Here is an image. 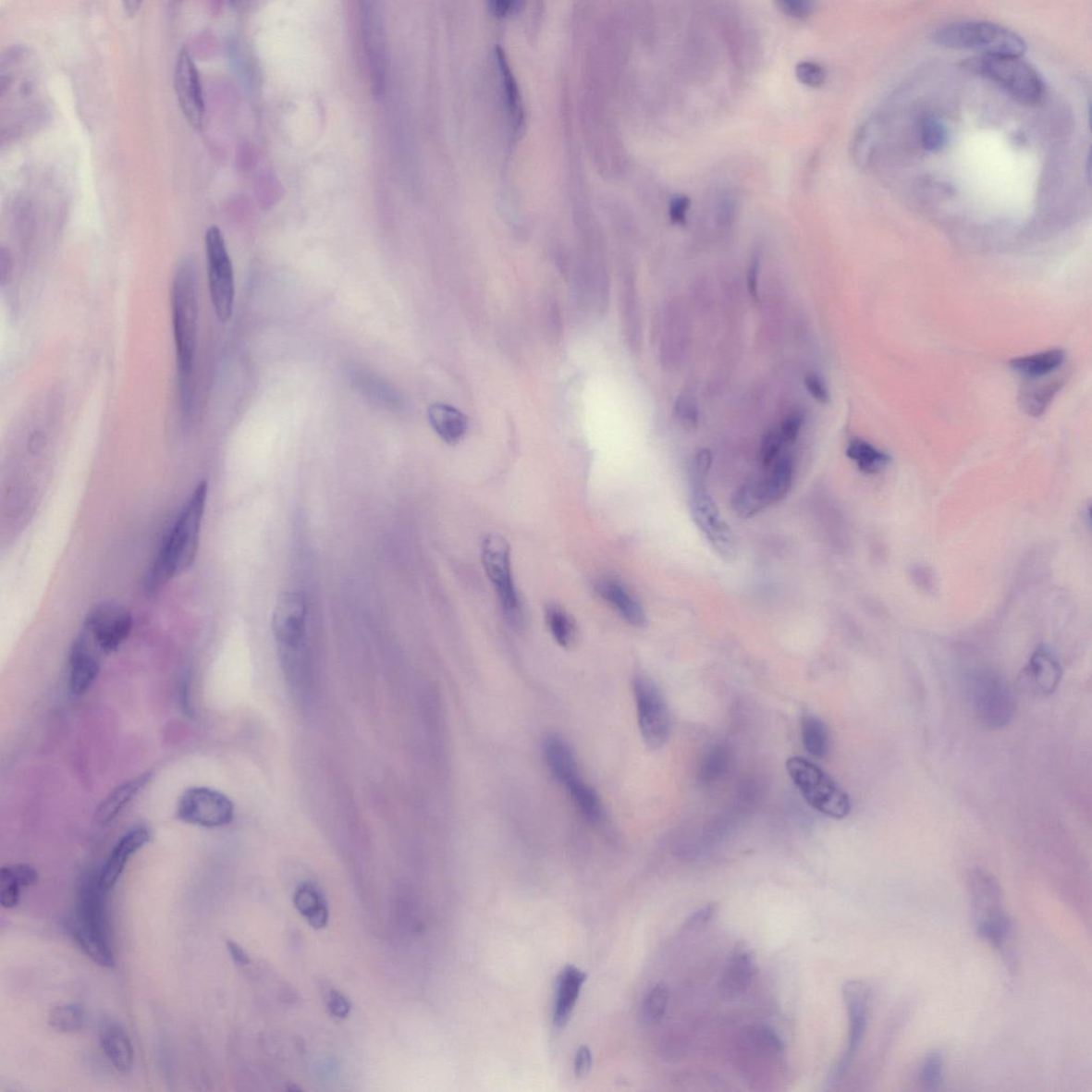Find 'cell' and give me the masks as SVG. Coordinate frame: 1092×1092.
<instances>
[{
  "label": "cell",
  "instance_id": "cell-1",
  "mask_svg": "<svg viewBox=\"0 0 1092 1092\" xmlns=\"http://www.w3.org/2000/svg\"><path fill=\"white\" fill-rule=\"evenodd\" d=\"M208 485L199 483L166 534L145 576L144 589L155 595L178 576L188 571L197 559L202 525L205 516Z\"/></svg>",
  "mask_w": 1092,
  "mask_h": 1092
},
{
  "label": "cell",
  "instance_id": "cell-2",
  "mask_svg": "<svg viewBox=\"0 0 1092 1092\" xmlns=\"http://www.w3.org/2000/svg\"><path fill=\"white\" fill-rule=\"evenodd\" d=\"M171 310L180 411L188 419L193 402V371L199 324L198 270L190 260L180 263L173 276Z\"/></svg>",
  "mask_w": 1092,
  "mask_h": 1092
},
{
  "label": "cell",
  "instance_id": "cell-3",
  "mask_svg": "<svg viewBox=\"0 0 1092 1092\" xmlns=\"http://www.w3.org/2000/svg\"><path fill=\"white\" fill-rule=\"evenodd\" d=\"M971 919L976 934L1000 951L1008 964L1013 965L1012 940L1014 925L1006 914L1003 890L989 872L977 868L969 877Z\"/></svg>",
  "mask_w": 1092,
  "mask_h": 1092
},
{
  "label": "cell",
  "instance_id": "cell-4",
  "mask_svg": "<svg viewBox=\"0 0 1092 1092\" xmlns=\"http://www.w3.org/2000/svg\"><path fill=\"white\" fill-rule=\"evenodd\" d=\"M938 45L972 50L983 55L1017 57L1026 52V43L1019 34L1004 26L980 20H965L938 28L933 33Z\"/></svg>",
  "mask_w": 1092,
  "mask_h": 1092
},
{
  "label": "cell",
  "instance_id": "cell-5",
  "mask_svg": "<svg viewBox=\"0 0 1092 1092\" xmlns=\"http://www.w3.org/2000/svg\"><path fill=\"white\" fill-rule=\"evenodd\" d=\"M963 67L972 73L998 82L1022 103L1032 105L1045 95L1046 87L1041 76L1020 58L982 55L964 61Z\"/></svg>",
  "mask_w": 1092,
  "mask_h": 1092
},
{
  "label": "cell",
  "instance_id": "cell-6",
  "mask_svg": "<svg viewBox=\"0 0 1092 1092\" xmlns=\"http://www.w3.org/2000/svg\"><path fill=\"white\" fill-rule=\"evenodd\" d=\"M786 769L805 802L823 816L843 819L852 811L851 798L833 779L804 757H791Z\"/></svg>",
  "mask_w": 1092,
  "mask_h": 1092
},
{
  "label": "cell",
  "instance_id": "cell-7",
  "mask_svg": "<svg viewBox=\"0 0 1092 1092\" xmlns=\"http://www.w3.org/2000/svg\"><path fill=\"white\" fill-rule=\"evenodd\" d=\"M208 287L215 316L228 322L233 315L235 280L231 257L228 255L224 234L213 226L205 235Z\"/></svg>",
  "mask_w": 1092,
  "mask_h": 1092
},
{
  "label": "cell",
  "instance_id": "cell-8",
  "mask_svg": "<svg viewBox=\"0 0 1092 1092\" xmlns=\"http://www.w3.org/2000/svg\"><path fill=\"white\" fill-rule=\"evenodd\" d=\"M970 695L974 712L986 727L997 730L1010 725L1017 702L1004 678L994 672L977 674L970 683Z\"/></svg>",
  "mask_w": 1092,
  "mask_h": 1092
},
{
  "label": "cell",
  "instance_id": "cell-9",
  "mask_svg": "<svg viewBox=\"0 0 1092 1092\" xmlns=\"http://www.w3.org/2000/svg\"><path fill=\"white\" fill-rule=\"evenodd\" d=\"M482 560L485 571L497 590L507 620L513 625L519 624L521 603L513 581L510 546L502 535H486L482 545Z\"/></svg>",
  "mask_w": 1092,
  "mask_h": 1092
},
{
  "label": "cell",
  "instance_id": "cell-10",
  "mask_svg": "<svg viewBox=\"0 0 1092 1092\" xmlns=\"http://www.w3.org/2000/svg\"><path fill=\"white\" fill-rule=\"evenodd\" d=\"M640 734L646 746L656 750L669 740L671 722L669 709L662 692L654 681L638 676L632 681Z\"/></svg>",
  "mask_w": 1092,
  "mask_h": 1092
},
{
  "label": "cell",
  "instance_id": "cell-11",
  "mask_svg": "<svg viewBox=\"0 0 1092 1092\" xmlns=\"http://www.w3.org/2000/svg\"><path fill=\"white\" fill-rule=\"evenodd\" d=\"M178 817L186 824L218 828L232 822L234 804L231 799L219 791L191 788L179 798Z\"/></svg>",
  "mask_w": 1092,
  "mask_h": 1092
},
{
  "label": "cell",
  "instance_id": "cell-12",
  "mask_svg": "<svg viewBox=\"0 0 1092 1092\" xmlns=\"http://www.w3.org/2000/svg\"><path fill=\"white\" fill-rule=\"evenodd\" d=\"M130 611L113 602L97 605L85 618L82 631L92 637L105 656L116 652L133 631Z\"/></svg>",
  "mask_w": 1092,
  "mask_h": 1092
},
{
  "label": "cell",
  "instance_id": "cell-13",
  "mask_svg": "<svg viewBox=\"0 0 1092 1092\" xmlns=\"http://www.w3.org/2000/svg\"><path fill=\"white\" fill-rule=\"evenodd\" d=\"M706 486V484L692 485L691 509L694 523L716 552L723 558L732 559L736 554L734 534L721 518L718 507Z\"/></svg>",
  "mask_w": 1092,
  "mask_h": 1092
},
{
  "label": "cell",
  "instance_id": "cell-14",
  "mask_svg": "<svg viewBox=\"0 0 1092 1092\" xmlns=\"http://www.w3.org/2000/svg\"><path fill=\"white\" fill-rule=\"evenodd\" d=\"M843 998L850 1019V1038L846 1052L834 1073V1080L841 1079L850 1069L853 1057L864 1040L868 1024L872 988L864 980H848L843 986Z\"/></svg>",
  "mask_w": 1092,
  "mask_h": 1092
},
{
  "label": "cell",
  "instance_id": "cell-15",
  "mask_svg": "<svg viewBox=\"0 0 1092 1092\" xmlns=\"http://www.w3.org/2000/svg\"><path fill=\"white\" fill-rule=\"evenodd\" d=\"M174 89L188 122L201 129L203 124L205 104L203 89L196 64L187 48L179 51L174 67Z\"/></svg>",
  "mask_w": 1092,
  "mask_h": 1092
},
{
  "label": "cell",
  "instance_id": "cell-16",
  "mask_svg": "<svg viewBox=\"0 0 1092 1092\" xmlns=\"http://www.w3.org/2000/svg\"><path fill=\"white\" fill-rule=\"evenodd\" d=\"M307 605L297 593H285L277 600L274 613L273 630L277 644L285 654L299 653L305 638Z\"/></svg>",
  "mask_w": 1092,
  "mask_h": 1092
},
{
  "label": "cell",
  "instance_id": "cell-17",
  "mask_svg": "<svg viewBox=\"0 0 1092 1092\" xmlns=\"http://www.w3.org/2000/svg\"><path fill=\"white\" fill-rule=\"evenodd\" d=\"M103 656H106L86 632H80L69 652L68 686L74 695L90 690L99 677Z\"/></svg>",
  "mask_w": 1092,
  "mask_h": 1092
},
{
  "label": "cell",
  "instance_id": "cell-18",
  "mask_svg": "<svg viewBox=\"0 0 1092 1092\" xmlns=\"http://www.w3.org/2000/svg\"><path fill=\"white\" fill-rule=\"evenodd\" d=\"M150 840L151 831L149 828L143 825H138L131 828V829L117 840L99 876L100 885L104 891L108 892L109 890L116 886L129 860L137 852L141 851L143 846L147 845Z\"/></svg>",
  "mask_w": 1092,
  "mask_h": 1092
},
{
  "label": "cell",
  "instance_id": "cell-19",
  "mask_svg": "<svg viewBox=\"0 0 1092 1092\" xmlns=\"http://www.w3.org/2000/svg\"><path fill=\"white\" fill-rule=\"evenodd\" d=\"M544 756L549 773L567 791L583 780L574 751L562 736L551 734L546 737Z\"/></svg>",
  "mask_w": 1092,
  "mask_h": 1092
},
{
  "label": "cell",
  "instance_id": "cell-20",
  "mask_svg": "<svg viewBox=\"0 0 1092 1092\" xmlns=\"http://www.w3.org/2000/svg\"><path fill=\"white\" fill-rule=\"evenodd\" d=\"M755 960L753 952L737 949L729 958L720 979V991L727 999H737L745 993L755 975Z\"/></svg>",
  "mask_w": 1092,
  "mask_h": 1092
},
{
  "label": "cell",
  "instance_id": "cell-21",
  "mask_svg": "<svg viewBox=\"0 0 1092 1092\" xmlns=\"http://www.w3.org/2000/svg\"><path fill=\"white\" fill-rule=\"evenodd\" d=\"M100 1042L104 1053L117 1071L128 1074L133 1069L134 1048L120 1024L110 1019L104 1021L100 1027Z\"/></svg>",
  "mask_w": 1092,
  "mask_h": 1092
},
{
  "label": "cell",
  "instance_id": "cell-22",
  "mask_svg": "<svg viewBox=\"0 0 1092 1092\" xmlns=\"http://www.w3.org/2000/svg\"><path fill=\"white\" fill-rule=\"evenodd\" d=\"M1025 677L1036 693L1045 695L1053 693L1061 679L1059 659L1051 650L1041 646L1029 659Z\"/></svg>",
  "mask_w": 1092,
  "mask_h": 1092
},
{
  "label": "cell",
  "instance_id": "cell-23",
  "mask_svg": "<svg viewBox=\"0 0 1092 1092\" xmlns=\"http://www.w3.org/2000/svg\"><path fill=\"white\" fill-rule=\"evenodd\" d=\"M586 979V974L573 965L566 966L565 970L560 973L558 987H556L553 1012L555 1026L563 1027L567 1025L570 1018H571L577 999L580 997L582 988L585 984Z\"/></svg>",
  "mask_w": 1092,
  "mask_h": 1092
},
{
  "label": "cell",
  "instance_id": "cell-24",
  "mask_svg": "<svg viewBox=\"0 0 1092 1092\" xmlns=\"http://www.w3.org/2000/svg\"><path fill=\"white\" fill-rule=\"evenodd\" d=\"M596 590L602 599L607 601L626 622L636 628L645 625L646 616L642 604L623 583L607 579L597 583Z\"/></svg>",
  "mask_w": 1092,
  "mask_h": 1092
},
{
  "label": "cell",
  "instance_id": "cell-25",
  "mask_svg": "<svg viewBox=\"0 0 1092 1092\" xmlns=\"http://www.w3.org/2000/svg\"><path fill=\"white\" fill-rule=\"evenodd\" d=\"M428 420L435 433L449 445L460 442L467 434V416L453 406L434 403L428 409Z\"/></svg>",
  "mask_w": 1092,
  "mask_h": 1092
},
{
  "label": "cell",
  "instance_id": "cell-26",
  "mask_svg": "<svg viewBox=\"0 0 1092 1092\" xmlns=\"http://www.w3.org/2000/svg\"><path fill=\"white\" fill-rule=\"evenodd\" d=\"M39 875L27 865H6L0 869V905L5 909L18 906L23 888L36 885Z\"/></svg>",
  "mask_w": 1092,
  "mask_h": 1092
},
{
  "label": "cell",
  "instance_id": "cell-27",
  "mask_svg": "<svg viewBox=\"0 0 1092 1092\" xmlns=\"http://www.w3.org/2000/svg\"><path fill=\"white\" fill-rule=\"evenodd\" d=\"M152 780V774L144 773L139 777L117 786L96 811V820L102 825H107L119 816L128 804L141 792Z\"/></svg>",
  "mask_w": 1092,
  "mask_h": 1092
},
{
  "label": "cell",
  "instance_id": "cell-28",
  "mask_svg": "<svg viewBox=\"0 0 1092 1092\" xmlns=\"http://www.w3.org/2000/svg\"><path fill=\"white\" fill-rule=\"evenodd\" d=\"M761 478L749 480L735 492L732 507L737 516L742 519L754 518L771 506Z\"/></svg>",
  "mask_w": 1092,
  "mask_h": 1092
},
{
  "label": "cell",
  "instance_id": "cell-29",
  "mask_svg": "<svg viewBox=\"0 0 1092 1092\" xmlns=\"http://www.w3.org/2000/svg\"><path fill=\"white\" fill-rule=\"evenodd\" d=\"M1065 351L1054 350L1034 354V356L1013 359L1010 362V365L1014 372L1026 378L1038 379L1056 371L1065 361Z\"/></svg>",
  "mask_w": 1092,
  "mask_h": 1092
},
{
  "label": "cell",
  "instance_id": "cell-30",
  "mask_svg": "<svg viewBox=\"0 0 1092 1092\" xmlns=\"http://www.w3.org/2000/svg\"><path fill=\"white\" fill-rule=\"evenodd\" d=\"M295 905L307 917L311 926L320 929L328 923L329 911L322 893L312 883H304L297 890Z\"/></svg>",
  "mask_w": 1092,
  "mask_h": 1092
},
{
  "label": "cell",
  "instance_id": "cell-31",
  "mask_svg": "<svg viewBox=\"0 0 1092 1092\" xmlns=\"http://www.w3.org/2000/svg\"><path fill=\"white\" fill-rule=\"evenodd\" d=\"M847 457L851 459L861 472L866 474H876L882 470H885L889 463L891 462V457L874 445L865 440L853 439L846 450Z\"/></svg>",
  "mask_w": 1092,
  "mask_h": 1092
},
{
  "label": "cell",
  "instance_id": "cell-32",
  "mask_svg": "<svg viewBox=\"0 0 1092 1092\" xmlns=\"http://www.w3.org/2000/svg\"><path fill=\"white\" fill-rule=\"evenodd\" d=\"M771 470L763 476L765 489H767L769 502L775 505L781 502L788 496L792 479H794V464L791 459L783 457L771 465Z\"/></svg>",
  "mask_w": 1092,
  "mask_h": 1092
},
{
  "label": "cell",
  "instance_id": "cell-33",
  "mask_svg": "<svg viewBox=\"0 0 1092 1092\" xmlns=\"http://www.w3.org/2000/svg\"><path fill=\"white\" fill-rule=\"evenodd\" d=\"M1062 386L1063 381L1061 379L1052 380L1047 384L1025 386L1020 394L1022 409L1031 416L1042 415Z\"/></svg>",
  "mask_w": 1092,
  "mask_h": 1092
},
{
  "label": "cell",
  "instance_id": "cell-34",
  "mask_svg": "<svg viewBox=\"0 0 1092 1092\" xmlns=\"http://www.w3.org/2000/svg\"><path fill=\"white\" fill-rule=\"evenodd\" d=\"M804 747L810 755L822 760L829 753L830 737L826 723L816 716H804L802 722Z\"/></svg>",
  "mask_w": 1092,
  "mask_h": 1092
},
{
  "label": "cell",
  "instance_id": "cell-35",
  "mask_svg": "<svg viewBox=\"0 0 1092 1092\" xmlns=\"http://www.w3.org/2000/svg\"><path fill=\"white\" fill-rule=\"evenodd\" d=\"M546 620L552 636L562 648H569L576 637V625L573 618L558 605H548L546 609Z\"/></svg>",
  "mask_w": 1092,
  "mask_h": 1092
},
{
  "label": "cell",
  "instance_id": "cell-36",
  "mask_svg": "<svg viewBox=\"0 0 1092 1092\" xmlns=\"http://www.w3.org/2000/svg\"><path fill=\"white\" fill-rule=\"evenodd\" d=\"M577 809L588 822L599 823L603 817L601 799L595 789L582 780L567 791Z\"/></svg>",
  "mask_w": 1092,
  "mask_h": 1092
},
{
  "label": "cell",
  "instance_id": "cell-37",
  "mask_svg": "<svg viewBox=\"0 0 1092 1092\" xmlns=\"http://www.w3.org/2000/svg\"><path fill=\"white\" fill-rule=\"evenodd\" d=\"M48 1025L59 1033L80 1032L85 1026V1012L76 1004L55 1007L48 1015Z\"/></svg>",
  "mask_w": 1092,
  "mask_h": 1092
},
{
  "label": "cell",
  "instance_id": "cell-38",
  "mask_svg": "<svg viewBox=\"0 0 1092 1092\" xmlns=\"http://www.w3.org/2000/svg\"><path fill=\"white\" fill-rule=\"evenodd\" d=\"M730 764V754L727 748L715 747L706 755L699 770V782L702 785H711L726 773Z\"/></svg>",
  "mask_w": 1092,
  "mask_h": 1092
},
{
  "label": "cell",
  "instance_id": "cell-39",
  "mask_svg": "<svg viewBox=\"0 0 1092 1092\" xmlns=\"http://www.w3.org/2000/svg\"><path fill=\"white\" fill-rule=\"evenodd\" d=\"M669 990L664 984H657L646 993L643 1005L644 1018L650 1025L659 1024L665 1017L669 1004Z\"/></svg>",
  "mask_w": 1092,
  "mask_h": 1092
},
{
  "label": "cell",
  "instance_id": "cell-40",
  "mask_svg": "<svg viewBox=\"0 0 1092 1092\" xmlns=\"http://www.w3.org/2000/svg\"><path fill=\"white\" fill-rule=\"evenodd\" d=\"M948 129L937 117H925L921 125V139L925 149L940 151L948 142Z\"/></svg>",
  "mask_w": 1092,
  "mask_h": 1092
},
{
  "label": "cell",
  "instance_id": "cell-41",
  "mask_svg": "<svg viewBox=\"0 0 1092 1092\" xmlns=\"http://www.w3.org/2000/svg\"><path fill=\"white\" fill-rule=\"evenodd\" d=\"M944 1056L941 1051H931L924 1061L922 1083L928 1090H938L943 1083Z\"/></svg>",
  "mask_w": 1092,
  "mask_h": 1092
},
{
  "label": "cell",
  "instance_id": "cell-42",
  "mask_svg": "<svg viewBox=\"0 0 1092 1092\" xmlns=\"http://www.w3.org/2000/svg\"><path fill=\"white\" fill-rule=\"evenodd\" d=\"M796 76L804 86L820 87L826 81L827 72L817 62L802 61L796 67Z\"/></svg>",
  "mask_w": 1092,
  "mask_h": 1092
},
{
  "label": "cell",
  "instance_id": "cell-43",
  "mask_svg": "<svg viewBox=\"0 0 1092 1092\" xmlns=\"http://www.w3.org/2000/svg\"><path fill=\"white\" fill-rule=\"evenodd\" d=\"M783 445L779 430H769L765 434L760 449L761 462L764 467L770 468L778 460Z\"/></svg>",
  "mask_w": 1092,
  "mask_h": 1092
},
{
  "label": "cell",
  "instance_id": "cell-44",
  "mask_svg": "<svg viewBox=\"0 0 1092 1092\" xmlns=\"http://www.w3.org/2000/svg\"><path fill=\"white\" fill-rule=\"evenodd\" d=\"M497 53V58H498L499 64H500V69H502V72H503L505 86H506L508 97H509L511 109L514 111V114H516V116H519L520 115V111H519L520 110V95H519V92H518L517 83H516V81H514V80L512 78L509 66H508V62L505 57V53L503 52L502 48H500L498 46Z\"/></svg>",
  "mask_w": 1092,
  "mask_h": 1092
},
{
  "label": "cell",
  "instance_id": "cell-45",
  "mask_svg": "<svg viewBox=\"0 0 1092 1092\" xmlns=\"http://www.w3.org/2000/svg\"><path fill=\"white\" fill-rule=\"evenodd\" d=\"M712 467V455L708 449H701L694 457L692 468L691 484H706L709 470Z\"/></svg>",
  "mask_w": 1092,
  "mask_h": 1092
},
{
  "label": "cell",
  "instance_id": "cell-46",
  "mask_svg": "<svg viewBox=\"0 0 1092 1092\" xmlns=\"http://www.w3.org/2000/svg\"><path fill=\"white\" fill-rule=\"evenodd\" d=\"M778 6L786 16L794 18H808L814 10V4L805 0H782Z\"/></svg>",
  "mask_w": 1092,
  "mask_h": 1092
},
{
  "label": "cell",
  "instance_id": "cell-47",
  "mask_svg": "<svg viewBox=\"0 0 1092 1092\" xmlns=\"http://www.w3.org/2000/svg\"><path fill=\"white\" fill-rule=\"evenodd\" d=\"M679 419L686 429H693L698 423V411L694 402L681 399L677 405Z\"/></svg>",
  "mask_w": 1092,
  "mask_h": 1092
},
{
  "label": "cell",
  "instance_id": "cell-48",
  "mask_svg": "<svg viewBox=\"0 0 1092 1092\" xmlns=\"http://www.w3.org/2000/svg\"><path fill=\"white\" fill-rule=\"evenodd\" d=\"M804 386L812 398L820 403H828L830 400V394L822 378L817 374H808L804 378Z\"/></svg>",
  "mask_w": 1092,
  "mask_h": 1092
},
{
  "label": "cell",
  "instance_id": "cell-49",
  "mask_svg": "<svg viewBox=\"0 0 1092 1092\" xmlns=\"http://www.w3.org/2000/svg\"><path fill=\"white\" fill-rule=\"evenodd\" d=\"M715 903H708L706 907H702L695 911L685 922L684 928L686 930H695L704 927L709 921L713 919L716 914Z\"/></svg>",
  "mask_w": 1092,
  "mask_h": 1092
},
{
  "label": "cell",
  "instance_id": "cell-50",
  "mask_svg": "<svg viewBox=\"0 0 1092 1092\" xmlns=\"http://www.w3.org/2000/svg\"><path fill=\"white\" fill-rule=\"evenodd\" d=\"M802 426L803 417L798 414L791 415L783 422L779 433H780L784 445L796 442Z\"/></svg>",
  "mask_w": 1092,
  "mask_h": 1092
},
{
  "label": "cell",
  "instance_id": "cell-51",
  "mask_svg": "<svg viewBox=\"0 0 1092 1092\" xmlns=\"http://www.w3.org/2000/svg\"><path fill=\"white\" fill-rule=\"evenodd\" d=\"M593 1053H591L590 1049L586 1046L581 1047L579 1051L576 1053L574 1061V1073L576 1077H579V1079H583V1077L588 1076L591 1068H593Z\"/></svg>",
  "mask_w": 1092,
  "mask_h": 1092
},
{
  "label": "cell",
  "instance_id": "cell-52",
  "mask_svg": "<svg viewBox=\"0 0 1092 1092\" xmlns=\"http://www.w3.org/2000/svg\"><path fill=\"white\" fill-rule=\"evenodd\" d=\"M329 1011L336 1017L344 1019L350 1012L351 1005L342 993L332 991L328 1001Z\"/></svg>",
  "mask_w": 1092,
  "mask_h": 1092
},
{
  "label": "cell",
  "instance_id": "cell-53",
  "mask_svg": "<svg viewBox=\"0 0 1092 1092\" xmlns=\"http://www.w3.org/2000/svg\"><path fill=\"white\" fill-rule=\"evenodd\" d=\"M691 201L685 196L673 198L669 207V215L674 224H684L686 215L690 210Z\"/></svg>",
  "mask_w": 1092,
  "mask_h": 1092
},
{
  "label": "cell",
  "instance_id": "cell-54",
  "mask_svg": "<svg viewBox=\"0 0 1092 1092\" xmlns=\"http://www.w3.org/2000/svg\"><path fill=\"white\" fill-rule=\"evenodd\" d=\"M760 268H761L760 257H759V255H755L753 261H751V263H750L749 269H748V275H747V284H748L749 294L754 299H757V296H759Z\"/></svg>",
  "mask_w": 1092,
  "mask_h": 1092
},
{
  "label": "cell",
  "instance_id": "cell-55",
  "mask_svg": "<svg viewBox=\"0 0 1092 1092\" xmlns=\"http://www.w3.org/2000/svg\"><path fill=\"white\" fill-rule=\"evenodd\" d=\"M491 9L497 16L516 11L520 8L521 3L518 0H492Z\"/></svg>",
  "mask_w": 1092,
  "mask_h": 1092
},
{
  "label": "cell",
  "instance_id": "cell-56",
  "mask_svg": "<svg viewBox=\"0 0 1092 1092\" xmlns=\"http://www.w3.org/2000/svg\"><path fill=\"white\" fill-rule=\"evenodd\" d=\"M227 950L229 951V954H231V956L236 963H239L240 965H245V964L249 963L250 960H249L248 955L246 954V951H243L239 944H236L235 942H232V941H227Z\"/></svg>",
  "mask_w": 1092,
  "mask_h": 1092
},
{
  "label": "cell",
  "instance_id": "cell-57",
  "mask_svg": "<svg viewBox=\"0 0 1092 1092\" xmlns=\"http://www.w3.org/2000/svg\"><path fill=\"white\" fill-rule=\"evenodd\" d=\"M141 5L142 3L138 2V0H127V2L123 3V9L128 17H134L139 9H141Z\"/></svg>",
  "mask_w": 1092,
  "mask_h": 1092
}]
</instances>
